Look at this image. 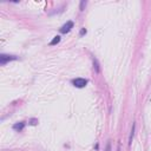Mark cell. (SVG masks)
Returning <instances> with one entry per match:
<instances>
[{
	"mask_svg": "<svg viewBox=\"0 0 151 151\" xmlns=\"http://www.w3.org/2000/svg\"><path fill=\"white\" fill-rule=\"evenodd\" d=\"M72 85L76 86V87H78V89H83L87 85V79L85 78H76L72 80Z\"/></svg>",
	"mask_w": 151,
	"mask_h": 151,
	"instance_id": "obj_2",
	"label": "cell"
},
{
	"mask_svg": "<svg viewBox=\"0 0 151 151\" xmlns=\"http://www.w3.org/2000/svg\"><path fill=\"white\" fill-rule=\"evenodd\" d=\"M86 4H87V3L85 1V0H82V1H80V7H79V10H80V11H84V7L86 6Z\"/></svg>",
	"mask_w": 151,
	"mask_h": 151,
	"instance_id": "obj_8",
	"label": "cell"
},
{
	"mask_svg": "<svg viewBox=\"0 0 151 151\" xmlns=\"http://www.w3.org/2000/svg\"><path fill=\"white\" fill-rule=\"evenodd\" d=\"M105 151H112V150H111V142H110V140H109V142H107V144H106Z\"/></svg>",
	"mask_w": 151,
	"mask_h": 151,
	"instance_id": "obj_10",
	"label": "cell"
},
{
	"mask_svg": "<svg viewBox=\"0 0 151 151\" xmlns=\"http://www.w3.org/2000/svg\"><path fill=\"white\" fill-rule=\"evenodd\" d=\"M59 41H60V36H56V37L52 39V41L50 43V45H51V46H53V45H57Z\"/></svg>",
	"mask_w": 151,
	"mask_h": 151,
	"instance_id": "obj_7",
	"label": "cell"
},
{
	"mask_svg": "<svg viewBox=\"0 0 151 151\" xmlns=\"http://www.w3.org/2000/svg\"><path fill=\"white\" fill-rule=\"evenodd\" d=\"M92 61H93V67H95V70H96V72L97 73H99L100 72V67H99V63H98V60H97V58H92Z\"/></svg>",
	"mask_w": 151,
	"mask_h": 151,
	"instance_id": "obj_6",
	"label": "cell"
},
{
	"mask_svg": "<svg viewBox=\"0 0 151 151\" xmlns=\"http://www.w3.org/2000/svg\"><path fill=\"white\" fill-rule=\"evenodd\" d=\"M79 34H80V36H84V34H86V30H85V28L83 27V28L80 30V32H79Z\"/></svg>",
	"mask_w": 151,
	"mask_h": 151,
	"instance_id": "obj_11",
	"label": "cell"
},
{
	"mask_svg": "<svg viewBox=\"0 0 151 151\" xmlns=\"http://www.w3.org/2000/svg\"><path fill=\"white\" fill-rule=\"evenodd\" d=\"M135 130H136V122L132 123V129H131V132H130V136H129V146L132 144V139H133V136H135Z\"/></svg>",
	"mask_w": 151,
	"mask_h": 151,
	"instance_id": "obj_5",
	"label": "cell"
},
{
	"mask_svg": "<svg viewBox=\"0 0 151 151\" xmlns=\"http://www.w3.org/2000/svg\"><path fill=\"white\" fill-rule=\"evenodd\" d=\"M73 25H74V24H73V21H67L66 24H64V25L60 27V30H59V31H60V33H61V34H66V33H68V32L73 28Z\"/></svg>",
	"mask_w": 151,
	"mask_h": 151,
	"instance_id": "obj_3",
	"label": "cell"
},
{
	"mask_svg": "<svg viewBox=\"0 0 151 151\" xmlns=\"http://www.w3.org/2000/svg\"><path fill=\"white\" fill-rule=\"evenodd\" d=\"M18 58L19 57H17V56H13V54H1L0 56V64L1 65H5V64H7L8 61H12V60H18Z\"/></svg>",
	"mask_w": 151,
	"mask_h": 151,
	"instance_id": "obj_1",
	"label": "cell"
},
{
	"mask_svg": "<svg viewBox=\"0 0 151 151\" xmlns=\"http://www.w3.org/2000/svg\"><path fill=\"white\" fill-rule=\"evenodd\" d=\"M117 151H120V147H119V146H118V149H117Z\"/></svg>",
	"mask_w": 151,
	"mask_h": 151,
	"instance_id": "obj_12",
	"label": "cell"
},
{
	"mask_svg": "<svg viewBox=\"0 0 151 151\" xmlns=\"http://www.w3.org/2000/svg\"><path fill=\"white\" fill-rule=\"evenodd\" d=\"M24 127H25V122H19V123H16L14 125H13V130L14 131H23L24 130Z\"/></svg>",
	"mask_w": 151,
	"mask_h": 151,
	"instance_id": "obj_4",
	"label": "cell"
},
{
	"mask_svg": "<svg viewBox=\"0 0 151 151\" xmlns=\"http://www.w3.org/2000/svg\"><path fill=\"white\" fill-rule=\"evenodd\" d=\"M30 124H31V125H37V124H38V119L31 118V119H30Z\"/></svg>",
	"mask_w": 151,
	"mask_h": 151,
	"instance_id": "obj_9",
	"label": "cell"
}]
</instances>
